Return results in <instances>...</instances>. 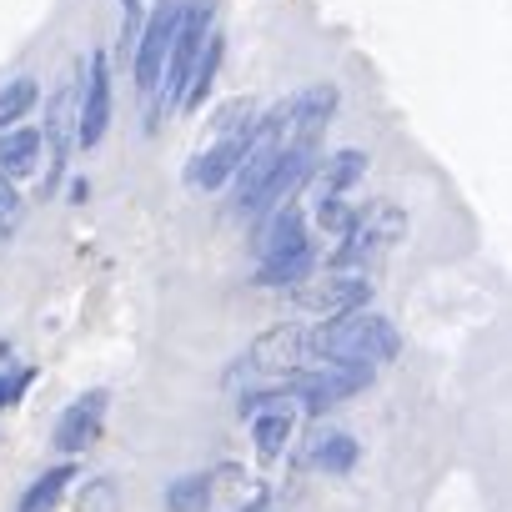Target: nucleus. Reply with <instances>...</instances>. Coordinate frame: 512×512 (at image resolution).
<instances>
[{
  "label": "nucleus",
  "mask_w": 512,
  "mask_h": 512,
  "mask_svg": "<svg viewBox=\"0 0 512 512\" xmlns=\"http://www.w3.org/2000/svg\"><path fill=\"white\" fill-rule=\"evenodd\" d=\"M312 166H317V151H287V156H282V166L267 176V186L256 191L241 211H246V216H272V211H277V206H287V196L312 176Z\"/></svg>",
  "instance_id": "obj_10"
},
{
  "label": "nucleus",
  "mask_w": 512,
  "mask_h": 512,
  "mask_svg": "<svg viewBox=\"0 0 512 512\" xmlns=\"http://www.w3.org/2000/svg\"><path fill=\"white\" fill-rule=\"evenodd\" d=\"M211 126L221 131V141H226V136H251V126H256V101H251V96L226 101V106L211 116Z\"/></svg>",
  "instance_id": "obj_24"
},
{
  "label": "nucleus",
  "mask_w": 512,
  "mask_h": 512,
  "mask_svg": "<svg viewBox=\"0 0 512 512\" xmlns=\"http://www.w3.org/2000/svg\"><path fill=\"white\" fill-rule=\"evenodd\" d=\"M216 66H221V36H206V46H201V56H196L191 76H186V96H181L186 111H196V106L206 101V91H211V81H216Z\"/></svg>",
  "instance_id": "obj_18"
},
{
  "label": "nucleus",
  "mask_w": 512,
  "mask_h": 512,
  "mask_svg": "<svg viewBox=\"0 0 512 512\" xmlns=\"http://www.w3.org/2000/svg\"><path fill=\"white\" fill-rule=\"evenodd\" d=\"M317 221H322V231L347 236V231H352V221H357V211H352L342 196H322V201H317Z\"/></svg>",
  "instance_id": "obj_25"
},
{
  "label": "nucleus",
  "mask_w": 512,
  "mask_h": 512,
  "mask_svg": "<svg viewBox=\"0 0 512 512\" xmlns=\"http://www.w3.org/2000/svg\"><path fill=\"white\" fill-rule=\"evenodd\" d=\"M302 362H307V337L297 327H277L267 337H256V347H251L256 372H302Z\"/></svg>",
  "instance_id": "obj_13"
},
{
  "label": "nucleus",
  "mask_w": 512,
  "mask_h": 512,
  "mask_svg": "<svg viewBox=\"0 0 512 512\" xmlns=\"http://www.w3.org/2000/svg\"><path fill=\"white\" fill-rule=\"evenodd\" d=\"M302 246H312V241H307V221H302V211L287 201V206H277V211L262 221V236H256V256H262V262H277V256L302 251Z\"/></svg>",
  "instance_id": "obj_12"
},
{
  "label": "nucleus",
  "mask_w": 512,
  "mask_h": 512,
  "mask_svg": "<svg viewBox=\"0 0 512 512\" xmlns=\"http://www.w3.org/2000/svg\"><path fill=\"white\" fill-rule=\"evenodd\" d=\"M241 151H246V136H226V141H216L196 166H191V181L196 186H221L226 176H236V166H241Z\"/></svg>",
  "instance_id": "obj_14"
},
{
  "label": "nucleus",
  "mask_w": 512,
  "mask_h": 512,
  "mask_svg": "<svg viewBox=\"0 0 512 512\" xmlns=\"http://www.w3.org/2000/svg\"><path fill=\"white\" fill-rule=\"evenodd\" d=\"M81 512H116V487L111 482H91L81 497Z\"/></svg>",
  "instance_id": "obj_27"
},
{
  "label": "nucleus",
  "mask_w": 512,
  "mask_h": 512,
  "mask_svg": "<svg viewBox=\"0 0 512 512\" xmlns=\"http://www.w3.org/2000/svg\"><path fill=\"white\" fill-rule=\"evenodd\" d=\"M101 422H106V392H86L81 402H71L56 422V447L61 452H86L96 437H101Z\"/></svg>",
  "instance_id": "obj_11"
},
{
  "label": "nucleus",
  "mask_w": 512,
  "mask_h": 512,
  "mask_svg": "<svg viewBox=\"0 0 512 512\" xmlns=\"http://www.w3.org/2000/svg\"><path fill=\"white\" fill-rule=\"evenodd\" d=\"M307 352L317 362H367L372 367V362H387L397 352V332L377 312H347V317L322 322L307 337Z\"/></svg>",
  "instance_id": "obj_1"
},
{
  "label": "nucleus",
  "mask_w": 512,
  "mask_h": 512,
  "mask_svg": "<svg viewBox=\"0 0 512 512\" xmlns=\"http://www.w3.org/2000/svg\"><path fill=\"white\" fill-rule=\"evenodd\" d=\"M402 236H407V216H402L392 201H372L367 211H357L352 231H347L342 246L332 251V272H347V267L372 262L382 246H392V241H402Z\"/></svg>",
  "instance_id": "obj_2"
},
{
  "label": "nucleus",
  "mask_w": 512,
  "mask_h": 512,
  "mask_svg": "<svg viewBox=\"0 0 512 512\" xmlns=\"http://www.w3.org/2000/svg\"><path fill=\"white\" fill-rule=\"evenodd\" d=\"M312 462L327 472H347L357 462V442L347 432H312Z\"/></svg>",
  "instance_id": "obj_21"
},
{
  "label": "nucleus",
  "mask_w": 512,
  "mask_h": 512,
  "mask_svg": "<svg viewBox=\"0 0 512 512\" xmlns=\"http://www.w3.org/2000/svg\"><path fill=\"white\" fill-rule=\"evenodd\" d=\"M16 216H21V196H16L11 176H0V236L16 226Z\"/></svg>",
  "instance_id": "obj_26"
},
{
  "label": "nucleus",
  "mask_w": 512,
  "mask_h": 512,
  "mask_svg": "<svg viewBox=\"0 0 512 512\" xmlns=\"http://www.w3.org/2000/svg\"><path fill=\"white\" fill-rule=\"evenodd\" d=\"M362 171H367V156H362V151H337V156L317 171V201H322V196H342Z\"/></svg>",
  "instance_id": "obj_19"
},
{
  "label": "nucleus",
  "mask_w": 512,
  "mask_h": 512,
  "mask_svg": "<svg viewBox=\"0 0 512 512\" xmlns=\"http://www.w3.org/2000/svg\"><path fill=\"white\" fill-rule=\"evenodd\" d=\"M211 11H216V0H186V6H181V26H176L166 71H161L171 106H181V96H186V76H191V66H196V56H201V46L211 36Z\"/></svg>",
  "instance_id": "obj_3"
},
{
  "label": "nucleus",
  "mask_w": 512,
  "mask_h": 512,
  "mask_svg": "<svg viewBox=\"0 0 512 512\" xmlns=\"http://www.w3.org/2000/svg\"><path fill=\"white\" fill-rule=\"evenodd\" d=\"M181 6H186V0H166V6H156L151 21H146L141 36H136V86H141L146 96L161 86V71H166L176 26H181Z\"/></svg>",
  "instance_id": "obj_5"
},
{
  "label": "nucleus",
  "mask_w": 512,
  "mask_h": 512,
  "mask_svg": "<svg viewBox=\"0 0 512 512\" xmlns=\"http://www.w3.org/2000/svg\"><path fill=\"white\" fill-rule=\"evenodd\" d=\"M76 106H81L76 81H61V86H56V96H51V106H46V181H41V191H46V196L61 186L66 151H71V141H76Z\"/></svg>",
  "instance_id": "obj_7"
},
{
  "label": "nucleus",
  "mask_w": 512,
  "mask_h": 512,
  "mask_svg": "<svg viewBox=\"0 0 512 512\" xmlns=\"http://www.w3.org/2000/svg\"><path fill=\"white\" fill-rule=\"evenodd\" d=\"M367 297H372L367 272H327V277H307V282L297 287V307H302V312H317V317H327V322L357 312Z\"/></svg>",
  "instance_id": "obj_6"
},
{
  "label": "nucleus",
  "mask_w": 512,
  "mask_h": 512,
  "mask_svg": "<svg viewBox=\"0 0 512 512\" xmlns=\"http://www.w3.org/2000/svg\"><path fill=\"white\" fill-rule=\"evenodd\" d=\"M166 507L171 512H211V482L206 477H181L166 487Z\"/></svg>",
  "instance_id": "obj_23"
},
{
  "label": "nucleus",
  "mask_w": 512,
  "mask_h": 512,
  "mask_svg": "<svg viewBox=\"0 0 512 512\" xmlns=\"http://www.w3.org/2000/svg\"><path fill=\"white\" fill-rule=\"evenodd\" d=\"M312 267H317V256H312V246H302V251L277 256V262H262L256 282H262V287H302L312 277Z\"/></svg>",
  "instance_id": "obj_15"
},
{
  "label": "nucleus",
  "mask_w": 512,
  "mask_h": 512,
  "mask_svg": "<svg viewBox=\"0 0 512 512\" xmlns=\"http://www.w3.org/2000/svg\"><path fill=\"white\" fill-rule=\"evenodd\" d=\"M16 392H21V382H6V377H0V407H6Z\"/></svg>",
  "instance_id": "obj_28"
},
{
  "label": "nucleus",
  "mask_w": 512,
  "mask_h": 512,
  "mask_svg": "<svg viewBox=\"0 0 512 512\" xmlns=\"http://www.w3.org/2000/svg\"><path fill=\"white\" fill-rule=\"evenodd\" d=\"M251 437H256V452L262 457H282L287 437H292V412L287 407H262L251 422Z\"/></svg>",
  "instance_id": "obj_17"
},
{
  "label": "nucleus",
  "mask_w": 512,
  "mask_h": 512,
  "mask_svg": "<svg viewBox=\"0 0 512 512\" xmlns=\"http://www.w3.org/2000/svg\"><path fill=\"white\" fill-rule=\"evenodd\" d=\"M372 382V367L367 362H317L312 372H292V397L307 402V412H327L332 402H347L352 392H362Z\"/></svg>",
  "instance_id": "obj_4"
},
{
  "label": "nucleus",
  "mask_w": 512,
  "mask_h": 512,
  "mask_svg": "<svg viewBox=\"0 0 512 512\" xmlns=\"http://www.w3.org/2000/svg\"><path fill=\"white\" fill-rule=\"evenodd\" d=\"M36 96H41V86H36L31 76H16L6 91H0V136L11 131V121H21V116L36 106Z\"/></svg>",
  "instance_id": "obj_22"
},
{
  "label": "nucleus",
  "mask_w": 512,
  "mask_h": 512,
  "mask_svg": "<svg viewBox=\"0 0 512 512\" xmlns=\"http://www.w3.org/2000/svg\"><path fill=\"white\" fill-rule=\"evenodd\" d=\"M71 482H76V467H51L46 477H36V482L26 487V497H21L16 512H56V502L66 497Z\"/></svg>",
  "instance_id": "obj_16"
},
{
  "label": "nucleus",
  "mask_w": 512,
  "mask_h": 512,
  "mask_svg": "<svg viewBox=\"0 0 512 512\" xmlns=\"http://www.w3.org/2000/svg\"><path fill=\"white\" fill-rule=\"evenodd\" d=\"M111 126V71H106V56L96 51L91 66H86V91H81V106H76V146H101Z\"/></svg>",
  "instance_id": "obj_9"
},
{
  "label": "nucleus",
  "mask_w": 512,
  "mask_h": 512,
  "mask_svg": "<svg viewBox=\"0 0 512 512\" xmlns=\"http://www.w3.org/2000/svg\"><path fill=\"white\" fill-rule=\"evenodd\" d=\"M41 156V131H6L0 136V176H21Z\"/></svg>",
  "instance_id": "obj_20"
},
{
  "label": "nucleus",
  "mask_w": 512,
  "mask_h": 512,
  "mask_svg": "<svg viewBox=\"0 0 512 512\" xmlns=\"http://www.w3.org/2000/svg\"><path fill=\"white\" fill-rule=\"evenodd\" d=\"M332 111H337V86H312L297 101H287L282 106V116H287V151H317V136L327 131Z\"/></svg>",
  "instance_id": "obj_8"
}]
</instances>
